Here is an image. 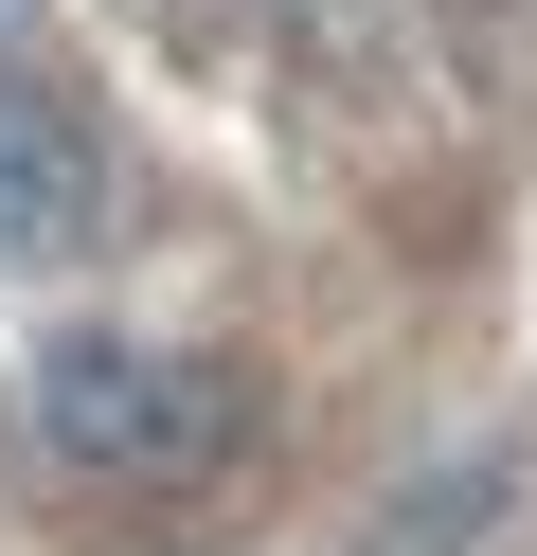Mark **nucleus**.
Listing matches in <instances>:
<instances>
[{
    "mask_svg": "<svg viewBox=\"0 0 537 556\" xmlns=\"http://www.w3.org/2000/svg\"><path fill=\"white\" fill-rule=\"evenodd\" d=\"M448 520H501V467H465V484H412L376 556H448Z\"/></svg>",
    "mask_w": 537,
    "mask_h": 556,
    "instance_id": "obj_3",
    "label": "nucleus"
},
{
    "mask_svg": "<svg viewBox=\"0 0 537 556\" xmlns=\"http://www.w3.org/2000/svg\"><path fill=\"white\" fill-rule=\"evenodd\" d=\"M90 233H107V144H90V109H72L54 73H0V269H90Z\"/></svg>",
    "mask_w": 537,
    "mask_h": 556,
    "instance_id": "obj_2",
    "label": "nucleus"
},
{
    "mask_svg": "<svg viewBox=\"0 0 537 556\" xmlns=\"http://www.w3.org/2000/svg\"><path fill=\"white\" fill-rule=\"evenodd\" d=\"M233 431V377L179 341H36L18 359V467L36 484H179Z\"/></svg>",
    "mask_w": 537,
    "mask_h": 556,
    "instance_id": "obj_1",
    "label": "nucleus"
}]
</instances>
